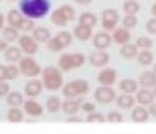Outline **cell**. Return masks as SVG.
Segmentation results:
<instances>
[{
    "label": "cell",
    "instance_id": "31",
    "mask_svg": "<svg viewBox=\"0 0 156 134\" xmlns=\"http://www.w3.org/2000/svg\"><path fill=\"white\" fill-rule=\"evenodd\" d=\"M79 24H85V27H95L98 24V16H95V12H83L79 14Z\"/></svg>",
    "mask_w": 156,
    "mask_h": 134
},
{
    "label": "cell",
    "instance_id": "46",
    "mask_svg": "<svg viewBox=\"0 0 156 134\" xmlns=\"http://www.w3.org/2000/svg\"><path fill=\"white\" fill-rule=\"evenodd\" d=\"M95 110V106L91 102H81V112H93Z\"/></svg>",
    "mask_w": 156,
    "mask_h": 134
},
{
    "label": "cell",
    "instance_id": "32",
    "mask_svg": "<svg viewBox=\"0 0 156 134\" xmlns=\"http://www.w3.org/2000/svg\"><path fill=\"white\" fill-rule=\"evenodd\" d=\"M6 102H8V106H23L24 96L20 92H8L6 93Z\"/></svg>",
    "mask_w": 156,
    "mask_h": 134
},
{
    "label": "cell",
    "instance_id": "44",
    "mask_svg": "<svg viewBox=\"0 0 156 134\" xmlns=\"http://www.w3.org/2000/svg\"><path fill=\"white\" fill-rule=\"evenodd\" d=\"M146 31L150 33V35H156V16H152L148 23H146Z\"/></svg>",
    "mask_w": 156,
    "mask_h": 134
},
{
    "label": "cell",
    "instance_id": "53",
    "mask_svg": "<svg viewBox=\"0 0 156 134\" xmlns=\"http://www.w3.org/2000/svg\"><path fill=\"white\" fill-rule=\"evenodd\" d=\"M152 93H154V98H156V85H154V88H152Z\"/></svg>",
    "mask_w": 156,
    "mask_h": 134
},
{
    "label": "cell",
    "instance_id": "21",
    "mask_svg": "<svg viewBox=\"0 0 156 134\" xmlns=\"http://www.w3.org/2000/svg\"><path fill=\"white\" fill-rule=\"evenodd\" d=\"M73 37L79 39V41H89L93 37V31L91 27H85V24H77L75 29H73Z\"/></svg>",
    "mask_w": 156,
    "mask_h": 134
},
{
    "label": "cell",
    "instance_id": "25",
    "mask_svg": "<svg viewBox=\"0 0 156 134\" xmlns=\"http://www.w3.org/2000/svg\"><path fill=\"white\" fill-rule=\"evenodd\" d=\"M138 47H136V43H126V45H120V55L124 59H136V55H138Z\"/></svg>",
    "mask_w": 156,
    "mask_h": 134
},
{
    "label": "cell",
    "instance_id": "10",
    "mask_svg": "<svg viewBox=\"0 0 156 134\" xmlns=\"http://www.w3.org/2000/svg\"><path fill=\"white\" fill-rule=\"evenodd\" d=\"M81 102H83V96H79V98H65L63 104H61V110L69 116V114H77V112L81 110Z\"/></svg>",
    "mask_w": 156,
    "mask_h": 134
},
{
    "label": "cell",
    "instance_id": "11",
    "mask_svg": "<svg viewBox=\"0 0 156 134\" xmlns=\"http://www.w3.org/2000/svg\"><path fill=\"white\" fill-rule=\"evenodd\" d=\"M130 39H132V31L126 27H116L112 31V41L118 45H126V43H130Z\"/></svg>",
    "mask_w": 156,
    "mask_h": 134
},
{
    "label": "cell",
    "instance_id": "16",
    "mask_svg": "<svg viewBox=\"0 0 156 134\" xmlns=\"http://www.w3.org/2000/svg\"><path fill=\"white\" fill-rule=\"evenodd\" d=\"M116 104L120 110H132L134 104H136V98H134V93H124L122 92L120 96H116Z\"/></svg>",
    "mask_w": 156,
    "mask_h": 134
},
{
    "label": "cell",
    "instance_id": "47",
    "mask_svg": "<svg viewBox=\"0 0 156 134\" xmlns=\"http://www.w3.org/2000/svg\"><path fill=\"white\" fill-rule=\"evenodd\" d=\"M0 81H8V77H6V65H0Z\"/></svg>",
    "mask_w": 156,
    "mask_h": 134
},
{
    "label": "cell",
    "instance_id": "13",
    "mask_svg": "<svg viewBox=\"0 0 156 134\" xmlns=\"http://www.w3.org/2000/svg\"><path fill=\"white\" fill-rule=\"evenodd\" d=\"M116 79H118V73H116L114 67H104L98 75V81L101 83V85H114Z\"/></svg>",
    "mask_w": 156,
    "mask_h": 134
},
{
    "label": "cell",
    "instance_id": "15",
    "mask_svg": "<svg viewBox=\"0 0 156 134\" xmlns=\"http://www.w3.org/2000/svg\"><path fill=\"white\" fill-rule=\"evenodd\" d=\"M134 98H136V102L142 104V106H150L156 100L154 93H152V89H148V88H138V92L134 93Z\"/></svg>",
    "mask_w": 156,
    "mask_h": 134
},
{
    "label": "cell",
    "instance_id": "9",
    "mask_svg": "<svg viewBox=\"0 0 156 134\" xmlns=\"http://www.w3.org/2000/svg\"><path fill=\"white\" fill-rule=\"evenodd\" d=\"M89 63L93 67H105V65L110 63V53H108V49H95L89 55Z\"/></svg>",
    "mask_w": 156,
    "mask_h": 134
},
{
    "label": "cell",
    "instance_id": "37",
    "mask_svg": "<svg viewBox=\"0 0 156 134\" xmlns=\"http://www.w3.org/2000/svg\"><path fill=\"white\" fill-rule=\"evenodd\" d=\"M47 49H49V51H53V53H59V51H63V45H61L55 37H51V39L47 41Z\"/></svg>",
    "mask_w": 156,
    "mask_h": 134
},
{
    "label": "cell",
    "instance_id": "35",
    "mask_svg": "<svg viewBox=\"0 0 156 134\" xmlns=\"http://www.w3.org/2000/svg\"><path fill=\"white\" fill-rule=\"evenodd\" d=\"M120 20H122V27H126V29H130V31L138 24V16H136V14H124Z\"/></svg>",
    "mask_w": 156,
    "mask_h": 134
},
{
    "label": "cell",
    "instance_id": "54",
    "mask_svg": "<svg viewBox=\"0 0 156 134\" xmlns=\"http://www.w3.org/2000/svg\"><path fill=\"white\" fill-rule=\"evenodd\" d=\"M152 65H154V69H152V71H154V73H156V63H152Z\"/></svg>",
    "mask_w": 156,
    "mask_h": 134
},
{
    "label": "cell",
    "instance_id": "51",
    "mask_svg": "<svg viewBox=\"0 0 156 134\" xmlns=\"http://www.w3.org/2000/svg\"><path fill=\"white\" fill-rule=\"evenodd\" d=\"M77 4H81V6H87V4H91L93 0H75Z\"/></svg>",
    "mask_w": 156,
    "mask_h": 134
},
{
    "label": "cell",
    "instance_id": "42",
    "mask_svg": "<svg viewBox=\"0 0 156 134\" xmlns=\"http://www.w3.org/2000/svg\"><path fill=\"white\" fill-rule=\"evenodd\" d=\"M63 96L65 98H79V96L75 93V89L71 88V83H65L63 85Z\"/></svg>",
    "mask_w": 156,
    "mask_h": 134
},
{
    "label": "cell",
    "instance_id": "12",
    "mask_svg": "<svg viewBox=\"0 0 156 134\" xmlns=\"http://www.w3.org/2000/svg\"><path fill=\"white\" fill-rule=\"evenodd\" d=\"M41 92H43V81H39L35 77H29V81L24 83V96L27 98H39Z\"/></svg>",
    "mask_w": 156,
    "mask_h": 134
},
{
    "label": "cell",
    "instance_id": "36",
    "mask_svg": "<svg viewBox=\"0 0 156 134\" xmlns=\"http://www.w3.org/2000/svg\"><path fill=\"white\" fill-rule=\"evenodd\" d=\"M18 75H20V67H16L14 63L6 65V77H8V81H10V79H16Z\"/></svg>",
    "mask_w": 156,
    "mask_h": 134
},
{
    "label": "cell",
    "instance_id": "28",
    "mask_svg": "<svg viewBox=\"0 0 156 134\" xmlns=\"http://www.w3.org/2000/svg\"><path fill=\"white\" fill-rule=\"evenodd\" d=\"M71 83V88L75 89V93L77 96H87V93H89V83L85 81V79H73V81H69Z\"/></svg>",
    "mask_w": 156,
    "mask_h": 134
},
{
    "label": "cell",
    "instance_id": "4",
    "mask_svg": "<svg viewBox=\"0 0 156 134\" xmlns=\"http://www.w3.org/2000/svg\"><path fill=\"white\" fill-rule=\"evenodd\" d=\"M18 67H20V73L27 75V77H37V75H41V71H43L39 61H37L33 55H23V59L18 61Z\"/></svg>",
    "mask_w": 156,
    "mask_h": 134
},
{
    "label": "cell",
    "instance_id": "40",
    "mask_svg": "<svg viewBox=\"0 0 156 134\" xmlns=\"http://www.w3.org/2000/svg\"><path fill=\"white\" fill-rule=\"evenodd\" d=\"M35 20H33V18H27L24 16V23H23V27H20V31H24V33H33V31H35Z\"/></svg>",
    "mask_w": 156,
    "mask_h": 134
},
{
    "label": "cell",
    "instance_id": "24",
    "mask_svg": "<svg viewBox=\"0 0 156 134\" xmlns=\"http://www.w3.org/2000/svg\"><path fill=\"white\" fill-rule=\"evenodd\" d=\"M136 61H138L142 67H148V65L154 63V55H152L150 49H140L138 55H136Z\"/></svg>",
    "mask_w": 156,
    "mask_h": 134
},
{
    "label": "cell",
    "instance_id": "18",
    "mask_svg": "<svg viewBox=\"0 0 156 134\" xmlns=\"http://www.w3.org/2000/svg\"><path fill=\"white\" fill-rule=\"evenodd\" d=\"M6 23L10 24V27H16V29H20L23 27V23H24V14L20 10H8L6 12Z\"/></svg>",
    "mask_w": 156,
    "mask_h": 134
},
{
    "label": "cell",
    "instance_id": "30",
    "mask_svg": "<svg viewBox=\"0 0 156 134\" xmlns=\"http://www.w3.org/2000/svg\"><path fill=\"white\" fill-rule=\"evenodd\" d=\"M30 35L35 37L39 43H47L49 39H51V31L47 29V27H35V31H33Z\"/></svg>",
    "mask_w": 156,
    "mask_h": 134
},
{
    "label": "cell",
    "instance_id": "43",
    "mask_svg": "<svg viewBox=\"0 0 156 134\" xmlns=\"http://www.w3.org/2000/svg\"><path fill=\"white\" fill-rule=\"evenodd\" d=\"M105 120H108V122H122L124 116H122L120 112H110V114L105 116Z\"/></svg>",
    "mask_w": 156,
    "mask_h": 134
},
{
    "label": "cell",
    "instance_id": "5",
    "mask_svg": "<svg viewBox=\"0 0 156 134\" xmlns=\"http://www.w3.org/2000/svg\"><path fill=\"white\" fill-rule=\"evenodd\" d=\"M16 43H18V47L23 49L24 55H35V53L39 51V41H37V39L30 35V33H24V35H20Z\"/></svg>",
    "mask_w": 156,
    "mask_h": 134
},
{
    "label": "cell",
    "instance_id": "26",
    "mask_svg": "<svg viewBox=\"0 0 156 134\" xmlns=\"http://www.w3.org/2000/svg\"><path fill=\"white\" fill-rule=\"evenodd\" d=\"M59 69L63 71H71V69H75V67H73V53H63V55H61V57H59Z\"/></svg>",
    "mask_w": 156,
    "mask_h": 134
},
{
    "label": "cell",
    "instance_id": "39",
    "mask_svg": "<svg viewBox=\"0 0 156 134\" xmlns=\"http://www.w3.org/2000/svg\"><path fill=\"white\" fill-rule=\"evenodd\" d=\"M136 47H138V49H150L152 39L150 37H138V39H136Z\"/></svg>",
    "mask_w": 156,
    "mask_h": 134
},
{
    "label": "cell",
    "instance_id": "34",
    "mask_svg": "<svg viewBox=\"0 0 156 134\" xmlns=\"http://www.w3.org/2000/svg\"><path fill=\"white\" fill-rule=\"evenodd\" d=\"M124 12H126V14H138L140 12V2L138 0H126V2H124Z\"/></svg>",
    "mask_w": 156,
    "mask_h": 134
},
{
    "label": "cell",
    "instance_id": "6",
    "mask_svg": "<svg viewBox=\"0 0 156 134\" xmlns=\"http://www.w3.org/2000/svg\"><path fill=\"white\" fill-rule=\"evenodd\" d=\"M120 24V14H118V10H114V8H105L104 12H101V27H104V31H114Z\"/></svg>",
    "mask_w": 156,
    "mask_h": 134
},
{
    "label": "cell",
    "instance_id": "14",
    "mask_svg": "<svg viewBox=\"0 0 156 134\" xmlns=\"http://www.w3.org/2000/svg\"><path fill=\"white\" fill-rule=\"evenodd\" d=\"M91 41H93V47H95V49H108V47L112 45V35L108 31H99L95 37H91Z\"/></svg>",
    "mask_w": 156,
    "mask_h": 134
},
{
    "label": "cell",
    "instance_id": "27",
    "mask_svg": "<svg viewBox=\"0 0 156 134\" xmlns=\"http://www.w3.org/2000/svg\"><path fill=\"white\" fill-rule=\"evenodd\" d=\"M140 88V83L136 79H120V92L124 93H136Z\"/></svg>",
    "mask_w": 156,
    "mask_h": 134
},
{
    "label": "cell",
    "instance_id": "1",
    "mask_svg": "<svg viewBox=\"0 0 156 134\" xmlns=\"http://www.w3.org/2000/svg\"><path fill=\"white\" fill-rule=\"evenodd\" d=\"M18 10L27 18H43L51 10V0H18Z\"/></svg>",
    "mask_w": 156,
    "mask_h": 134
},
{
    "label": "cell",
    "instance_id": "56",
    "mask_svg": "<svg viewBox=\"0 0 156 134\" xmlns=\"http://www.w3.org/2000/svg\"><path fill=\"white\" fill-rule=\"evenodd\" d=\"M12 2H14V0H12Z\"/></svg>",
    "mask_w": 156,
    "mask_h": 134
},
{
    "label": "cell",
    "instance_id": "2",
    "mask_svg": "<svg viewBox=\"0 0 156 134\" xmlns=\"http://www.w3.org/2000/svg\"><path fill=\"white\" fill-rule=\"evenodd\" d=\"M41 75H43V88H47L49 92H57V89L63 88V71L59 69V67H53L49 65L47 69L41 71Z\"/></svg>",
    "mask_w": 156,
    "mask_h": 134
},
{
    "label": "cell",
    "instance_id": "3",
    "mask_svg": "<svg viewBox=\"0 0 156 134\" xmlns=\"http://www.w3.org/2000/svg\"><path fill=\"white\" fill-rule=\"evenodd\" d=\"M73 18H75V8L71 4H63V6H59L57 10H53L51 23L55 24V27H65V24L71 23Z\"/></svg>",
    "mask_w": 156,
    "mask_h": 134
},
{
    "label": "cell",
    "instance_id": "52",
    "mask_svg": "<svg viewBox=\"0 0 156 134\" xmlns=\"http://www.w3.org/2000/svg\"><path fill=\"white\" fill-rule=\"evenodd\" d=\"M150 12H152V14H154V16H156V2H154V4H152V8H150Z\"/></svg>",
    "mask_w": 156,
    "mask_h": 134
},
{
    "label": "cell",
    "instance_id": "41",
    "mask_svg": "<svg viewBox=\"0 0 156 134\" xmlns=\"http://www.w3.org/2000/svg\"><path fill=\"white\" fill-rule=\"evenodd\" d=\"M81 65H85V55L83 53H73V67L79 69Z\"/></svg>",
    "mask_w": 156,
    "mask_h": 134
},
{
    "label": "cell",
    "instance_id": "29",
    "mask_svg": "<svg viewBox=\"0 0 156 134\" xmlns=\"http://www.w3.org/2000/svg\"><path fill=\"white\" fill-rule=\"evenodd\" d=\"M61 104H63V100L59 98V96H49L47 98V104H45V110L47 112H61Z\"/></svg>",
    "mask_w": 156,
    "mask_h": 134
},
{
    "label": "cell",
    "instance_id": "33",
    "mask_svg": "<svg viewBox=\"0 0 156 134\" xmlns=\"http://www.w3.org/2000/svg\"><path fill=\"white\" fill-rule=\"evenodd\" d=\"M55 39H57L63 47H69L71 41H73V33H69V31H59L57 35H55Z\"/></svg>",
    "mask_w": 156,
    "mask_h": 134
},
{
    "label": "cell",
    "instance_id": "17",
    "mask_svg": "<svg viewBox=\"0 0 156 134\" xmlns=\"http://www.w3.org/2000/svg\"><path fill=\"white\" fill-rule=\"evenodd\" d=\"M148 118H150V112H148V106H142V104H138L136 108H132V120H134V122L142 124V122H146Z\"/></svg>",
    "mask_w": 156,
    "mask_h": 134
},
{
    "label": "cell",
    "instance_id": "48",
    "mask_svg": "<svg viewBox=\"0 0 156 134\" xmlns=\"http://www.w3.org/2000/svg\"><path fill=\"white\" fill-rule=\"evenodd\" d=\"M148 112H150V116H156V104H154V102L148 106Z\"/></svg>",
    "mask_w": 156,
    "mask_h": 134
},
{
    "label": "cell",
    "instance_id": "55",
    "mask_svg": "<svg viewBox=\"0 0 156 134\" xmlns=\"http://www.w3.org/2000/svg\"><path fill=\"white\" fill-rule=\"evenodd\" d=\"M154 104H156V100H154Z\"/></svg>",
    "mask_w": 156,
    "mask_h": 134
},
{
    "label": "cell",
    "instance_id": "20",
    "mask_svg": "<svg viewBox=\"0 0 156 134\" xmlns=\"http://www.w3.org/2000/svg\"><path fill=\"white\" fill-rule=\"evenodd\" d=\"M138 83H140V88L152 89L156 85V73L154 71H142V75L138 77Z\"/></svg>",
    "mask_w": 156,
    "mask_h": 134
},
{
    "label": "cell",
    "instance_id": "38",
    "mask_svg": "<svg viewBox=\"0 0 156 134\" xmlns=\"http://www.w3.org/2000/svg\"><path fill=\"white\" fill-rule=\"evenodd\" d=\"M87 122H105V116L104 114H99V112H87V118H85Z\"/></svg>",
    "mask_w": 156,
    "mask_h": 134
},
{
    "label": "cell",
    "instance_id": "50",
    "mask_svg": "<svg viewBox=\"0 0 156 134\" xmlns=\"http://www.w3.org/2000/svg\"><path fill=\"white\" fill-rule=\"evenodd\" d=\"M4 24H6V14H0V31L4 29Z\"/></svg>",
    "mask_w": 156,
    "mask_h": 134
},
{
    "label": "cell",
    "instance_id": "8",
    "mask_svg": "<svg viewBox=\"0 0 156 134\" xmlns=\"http://www.w3.org/2000/svg\"><path fill=\"white\" fill-rule=\"evenodd\" d=\"M23 110H24V114H29L30 118H41L43 112H45V106H41L39 102H37V98H29V100H24Z\"/></svg>",
    "mask_w": 156,
    "mask_h": 134
},
{
    "label": "cell",
    "instance_id": "19",
    "mask_svg": "<svg viewBox=\"0 0 156 134\" xmlns=\"http://www.w3.org/2000/svg\"><path fill=\"white\" fill-rule=\"evenodd\" d=\"M23 49H20V47H6L4 49V57H6V61H8V63H18V61H20V59H23Z\"/></svg>",
    "mask_w": 156,
    "mask_h": 134
},
{
    "label": "cell",
    "instance_id": "45",
    "mask_svg": "<svg viewBox=\"0 0 156 134\" xmlns=\"http://www.w3.org/2000/svg\"><path fill=\"white\" fill-rule=\"evenodd\" d=\"M10 92V85L8 81H0V98H6V93Z\"/></svg>",
    "mask_w": 156,
    "mask_h": 134
},
{
    "label": "cell",
    "instance_id": "7",
    "mask_svg": "<svg viewBox=\"0 0 156 134\" xmlns=\"http://www.w3.org/2000/svg\"><path fill=\"white\" fill-rule=\"evenodd\" d=\"M116 96L118 93L114 92V85H101V88H98L95 93H93V98H95L98 104H112L116 100Z\"/></svg>",
    "mask_w": 156,
    "mask_h": 134
},
{
    "label": "cell",
    "instance_id": "22",
    "mask_svg": "<svg viewBox=\"0 0 156 134\" xmlns=\"http://www.w3.org/2000/svg\"><path fill=\"white\" fill-rule=\"evenodd\" d=\"M6 120L8 122H23L24 120V110L23 106H10V110H8V114H6Z\"/></svg>",
    "mask_w": 156,
    "mask_h": 134
},
{
    "label": "cell",
    "instance_id": "23",
    "mask_svg": "<svg viewBox=\"0 0 156 134\" xmlns=\"http://www.w3.org/2000/svg\"><path fill=\"white\" fill-rule=\"evenodd\" d=\"M2 33V39H4L6 43H14V41H18V37H20V29H16V27H4V29L0 31Z\"/></svg>",
    "mask_w": 156,
    "mask_h": 134
},
{
    "label": "cell",
    "instance_id": "49",
    "mask_svg": "<svg viewBox=\"0 0 156 134\" xmlns=\"http://www.w3.org/2000/svg\"><path fill=\"white\" fill-rule=\"evenodd\" d=\"M6 47H8V43H6L4 39H2V37H0V51L4 53V49H6Z\"/></svg>",
    "mask_w": 156,
    "mask_h": 134
}]
</instances>
